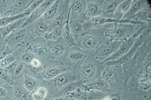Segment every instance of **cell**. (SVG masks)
Returning <instances> with one entry per match:
<instances>
[{
  "label": "cell",
  "instance_id": "6da1fadb",
  "mask_svg": "<svg viewBox=\"0 0 151 100\" xmlns=\"http://www.w3.org/2000/svg\"><path fill=\"white\" fill-rule=\"evenodd\" d=\"M113 27L109 28L104 32L106 42H123L134 35L135 24L116 23Z\"/></svg>",
  "mask_w": 151,
  "mask_h": 100
},
{
  "label": "cell",
  "instance_id": "7a4b0ae2",
  "mask_svg": "<svg viewBox=\"0 0 151 100\" xmlns=\"http://www.w3.org/2000/svg\"><path fill=\"white\" fill-rule=\"evenodd\" d=\"M123 42H105L95 50L93 56L97 60L103 62L119 49Z\"/></svg>",
  "mask_w": 151,
  "mask_h": 100
},
{
  "label": "cell",
  "instance_id": "3957f363",
  "mask_svg": "<svg viewBox=\"0 0 151 100\" xmlns=\"http://www.w3.org/2000/svg\"><path fill=\"white\" fill-rule=\"evenodd\" d=\"M142 32V29H140L139 31L134 33V35L131 36V37L124 41L119 49L117 50L110 57L105 60L103 62V63H107L115 61L124 55L125 54H127L133 46L134 43H135L137 38L141 36Z\"/></svg>",
  "mask_w": 151,
  "mask_h": 100
},
{
  "label": "cell",
  "instance_id": "277c9868",
  "mask_svg": "<svg viewBox=\"0 0 151 100\" xmlns=\"http://www.w3.org/2000/svg\"><path fill=\"white\" fill-rule=\"evenodd\" d=\"M107 23H128L132 24H141L135 21L126 20H122L121 21L116 20L112 18H108L104 17H98L92 18L86 21L84 24V29H88L90 28H95L98 27L100 26L103 25L104 24Z\"/></svg>",
  "mask_w": 151,
  "mask_h": 100
},
{
  "label": "cell",
  "instance_id": "5b68a950",
  "mask_svg": "<svg viewBox=\"0 0 151 100\" xmlns=\"http://www.w3.org/2000/svg\"><path fill=\"white\" fill-rule=\"evenodd\" d=\"M82 86L76 90L75 91L67 95V97H72L79 100H101L105 97L103 92L97 91L85 90Z\"/></svg>",
  "mask_w": 151,
  "mask_h": 100
},
{
  "label": "cell",
  "instance_id": "8992f818",
  "mask_svg": "<svg viewBox=\"0 0 151 100\" xmlns=\"http://www.w3.org/2000/svg\"><path fill=\"white\" fill-rule=\"evenodd\" d=\"M79 75L75 72L65 71L52 79V85L55 88H63L69 84L77 81Z\"/></svg>",
  "mask_w": 151,
  "mask_h": 100
},
{
  "label": "cell",
  "instance_id": "52a82bcc",
  "mask_svg": "<svg viewBox=\"0 0 151 100\" xmlns=\"http://www.w3.org/2000/svg\"><path fill=\"white\" fill-rule=\"evenodd\" d=\"M69 21L81 20L85 15V1L77 0L73 1L69 11Z\"/></svg>",
  "mask_w": 151,
  "mask_h": 100
},
{
  "label": "cell",
  "instance_id": "ba28073f",
  "mask_svg": "<svg viewBox=\"0 0 151 100\" xmlns=\"http://www.w3.org/2000/svg\"><path fill=\"white\" fill-rule=\"evenodd\" d=\"M55 1L53 0H46L43 1V2L41 4L36 10L30 14V15L28 17L25 21L23 23V24L21 26V28L23 29L26 26L29 25L32 23H33L35 21L39 19L40 17L43 15L47 9L52 5Z\"/></svg>",
  "mask_w": 151,
  "mask_h": 100
},
{
  "label": "cell",
  "instance_id": "9c48e42d",
  "mask_svg": "<svg viewBox=\"0 0 151 100\" xmlns=\"http://www.w3.org/2000/svg\"><path fill=\"white\" fill-rule=\"evenodd\" d=\"M144 41V40L143 35H141V36L137 38L135 43H134L133 46L127 54H125L121 58H119V60H117L115 61L108 62V63H106V64H107L109 65L117 66L119 65L123 64L124 63H127L134 57L137 49L142 44Z\"/></svg>",
  "mask_w": 151,
  "mask_h": 100
},
{
  "label": "cell",
  "instance_id": "30bf717a",
  "mask_svg": "<svg viewBox=\"0 0 151 100\" xmlns=\"http://www.w3.org/2000/svg\"><path fill=\"white\" fill-rule=\"evenodd\" d=\"M81 39L79 41L81 44L80 47L88 50H93L97 48L99 44V39L98 36L92 33L84 34L81 36Z\"/></svg>",
  "mask_w": 151,
  "mask_h": 100
},
{
  "label": "cell",
  "instance_id": "8fae6325",
  "mask_svg": "<svg viewBox=\"0 0 151 100\" xmlns=\"http://www.w3.org/2000/svg\"><path fill=\"white\" fill-rule=\"evenodd\" d=\"M32 0H16L13 1L9 11L4 16H13L24 12L32 3Z\"/></svg>",
  "mask_w": 151,
  "mask_h": 100
},
{
  "label": "cell",
  "instance_id": "7c38bea8",
  "mask_svg": "<svg viewBox=\"0 0 151 100\" xmlns=\"http://www.w3.org/2000/svg\"><path fill=\"white\" fill-rule=\"evenodd\" d=\"M122 1H102L101 15L100 17L112 18L117 7Z\"/></svg>",
  "mask_w": 151,
  "mask_h": 100
},
{
  "label": "cell",
  "instance_id": "4fadbf2b",
  "mask_svg": "<svg viewBox=\"0 0 151 100\" xmlns=\"http://www.w3.org/2000/svg\"><path fill=\"white\" fill-rule=\"evenodd\" d=\"M149 4L148 1L145 0H137L132 1L130 7L127 13L124 16L122 20H132L134 16L137 14L145 6Z\"/></svg>",
  "mask_w": 151,
  "mask_h": 100
},
{
  "label": "cell",
  "instance_id": "5bb4252c",
  "mask_svg": "<svg viewBox=\"0 0 151 100\" xmlns=\"http://www.w3.org/2000/svg\"><path fill=\"white\" fill-rule=\"evenodd\" d=\"M101 2L102 1H85V15L90 18L100 17L102 13Z\"/></svg>",
  "mask_w": 151,
  "mask_h": 100
},
{
  "label": "cell",
  "instance_id": "9a60e30c",
  "mask_svg": "<svg viewBox=\"0 0 151 100\" xmlns=\"http://www.w3.org/2000/svg\"><path fill=\"white\" fill-rule=\"evenodd\" d=\"M97 71L96 65L91 62H87L83 65L81 69V75L85 81L95 76Z\"/></svg>",
  "mask_w": 151,
  "mask_h": 100
},
{
  "label": "cell",
  "instance_id": "2e32d148",
  "mask_svg": "<svg viewBox=\"0 0 151 100\" xmlns=\"http://www.w3.org/2000/svg\"><path fill=\"white\" fill-rule=\"evenodd\" d=\"M117 73V66L108 65L102 72L101 78L107 82L112 84L115 81Z\"/></svg>",
  "mask_w": 151,
  "mask_h": 100
},
{
  "label": "cell",
  "instance_id": "e0dca14e",
  "mask_svg": "<svg viewBox=\"0 0 151 100\" xmlns=\"http://www.w3.org/2000/svg\"><path fill=\"white\" fill-rule=\"evenodd\" d=\"M27 17H25L24 18L19 19L16 21L15 22L11 23L10 24H8V25L4 27L0 28V32L1 33L2 37L5 38L7 36H9L10 34L13 32L19 26L23 24V23L25 21Z\"/></svg>",
  "mask_w": 151,
  "mask_h": 100
},
{
  "label": "cell",
  "instance_id": "ac0fdd59",
  "mask_svg": "<svg viewBox=\"0 0 151 100\" xmlns=\"http://www.w3.org/2000/svg\"><path fill=\"white\" fill-rule=\"evenodd\" d=\"M132 2V1L130 0L122 1L117 7L112 19L118 21L122 20L129 10Z\"/></svg>",
  "mask_w": 151,
  "mask_h": 100
},
{
  "label": "cell",
  "instance_id": "d6986e66",
  "mask_svg": "<svg viewBox=\"0 0 151 100\" xmlns=\"http://www.w3.org/2000/svg\"><path fill=\"white\" fill-rule=\"evenodd\" d=\"M82 86L83 89L87 91H102L108 89V84L107 82L100 78L92 83L86 85H83Z\"/></svg>",
  "mask_w": 151,
  "mask_h": 100
},
{
  "label": "cell",
  "instance_id": "ffe728a7",
  "mask_svg": "<svg viewBox=\"0 0 151 100\" xmlns=\"http://www.w3.org/2000/svg\"><path fill=\"white\" fill-rule=\"evenodd\" d=\"M132 20L135 21L137 22L140 23L141 24L144 23L142 21L145 23H149L151 21V7L150 4L142 8L137 14L134 16Z\"/></svg>",
  "mask_w": 151,
  "mask_h": 100
},
{
  "label": "cell",
  "instance_id": "44dd1931",
  "mask_svg": "<svg viewBox=\"0 0 151 100\" xmlns=\"http://www.w3.org/2000/svg\"><path fill=\"white\" fill-rule=\"evenodd\" d=\"M84 21H69V27L70 32L72 33L75 40H77L82 35L84 29Z\"/></svg>",
  "mask_w": 151,
  "mask_h": 100
},
{
  "label": "cell",
  "instance_id": "7402d4cb",
  "mask_svg": "<svg viewBox=\"0 0 151 100\" xmlns=\"http://www.w3.org/2000/svg\"><path fill=\"white\" fill-rule=\"evenodd\" d=\"M64 30L62 33V36L64 37L65 42L70 47L71 46H78V45L76 43L75 39L72 33L70 32L69 27V13L68 14L67 21L64 26Z\"/></svg>",
  "mask_w": 151,
  "mask_h": 100
},
{
  "label": "cell",
  "instance_id": "603a6c76",
  "mask_svg": "<svg viewBox=\"0 0 151 100\" xmlns=\"http://www.w3.org/2000/svg\"><path fill=\"white\" fill-rule=\"evenodd\" d=\"M30 14L26 10L21 14L13 16H3L0 17V28L19 19L29 16Z\"/></svg>",
  "mask_w": 151,
  "mask_h": 100
},
{
  "label": "cell",
  "instance_id": "cb8c5ba5",
  "mask_svg": "<svg viewBox=\"0 0 151 100\" xmlns=\"http://www.w3.org/2000/svg\"><path fill=\"white\" fill-rule=\"evenodd\" d=\"M24 86L25 89L28 92L32 94L39 88V83L35 78L30 76L27 74L23 76Z\"/></svg>",
  "mask_w": 151,
  "mask_h": 100
},
{
  "label": "cell",
  "instance_id": "d4e9b609",
  "mask_svg": "<svg viewBox=\"0 0 151 100\" xmlns=\"http://www.w3.org/2000/svg\"><path fill=\"white\" fill-rule=\"evenodd\" d=\"M64 72H65V70L62 68L50 67L43 71L41 74V77L45 80H52V79L55 78V77Z\"/></svg>",
  "mask_w": 151,
  "mask_h": 100
},
{
  "label": "cell",
  "instance_id": "484cf974",
  "mask_svg": "<svg viewBox=\"0 0 151 100\" xmlns=\"http://www.w3.org/2000/svg\"><path fill=\"white\" fill-rule=\"evenodd\" d=\"M59 1H55L52 5L50 6L45 14H43V18L45 21H52L57 16L59 6Z\"/></svg>",
  "mask_w": 151,
  "mask_h": 100
},
{
  "label": "cell",
  "instance_id": "4316f807",
  "mask_svg": "<svg viewBox=\"0 0 151 100\" xmlns=\"http://www.w3.org/2000/svg\"><path fill=\"white\" fill-rule=\"evenodd\" d=\"M68 16H66L64 13H61L57 16L52 23L48 25V32L50 33L53 30L58 28H64L65 22L67 21Z\"/></svg>",
  "mask_w": 151,
  "mask_h": 100
},
{
  "label": "cell",
  "instance_id": "83f0119b",
  "mask_svg": "<svg viewBox=\"0 0 151 100\" xmlns=\"http://www.w3.org/2000/svg\"><path fill=\"white\" fill-rule=\"evenodd\" d=\"M85 82L86 81L85 80H82L69 84L64 87H63V89L60 92V95L67 96L69 95V94L75 91L76 90H77L80 87L84 85V84Z\"/></svg>",
  "mask_w": 151,
  "mask_h": 100
},
{
  "label": "cell",
  "instance_id": "f1b7e54d",
  "mask_svg": "<svg viewBox=\"0 0 151 100\" xmlns=\"http://www.w3.org/2000/svg\"><path fill=\"white\" fill-rule=\"evenodd\" d=\"M25 89L16 86L13 89V95L17 100H28L29 94Z\"/></svg>",
  "mask_w": 151,
  "mask_h": 100
},
{
  "label": "cell",
  "instance_id": "f546056e",
  "mask_svg": "<svg viewBox=\"0 0 151 100\" xmlns=\"http://www.w3.org/2000/svg\"><path fill=\"white\" fill-rule=\"evenodd\" d=\"M48 25L45 23L40 22L36 24L33 29V32L35 36L38 37L45 36L48 32Z\"/></svg>",
  "mask_w": 151,
  "mask_h": 100
},
{
  "label": "cell",
  "instance_id": "4dcf8cb0",
  "mask_svg": "<svg viewBox=\"0 0 151 100\" xmlns=\"http://www.w3.org/2000/svg\"><path fill=\"white\" fill-rule=\"evenodd\" d=\"M87 57L86 53L81 51H71L68 54V58L73 62L80 61Z\"/></svg>",
  "mask_w": 151,
  "mask_h": 100
},
{
  "label": "cell",
  "instance_id": "1f68e13d",
  "mask_svg": "<svg viewBox=\"0 0 151 100\" xmlns=\"http://www.w3.org/2000/svg\"><path fill=\"white\" fill-rule=\"evenodd\" d=\"M48 94V90L43 87H40L32 94L34 100H45Z\"/></svg>",
  "mask_w": 151,
  "mask_h": 100
},
{
  "label": "cell",
  "instance_id": "d6a6232c",
  "mask_svg": "<svg viewBox=\"0 0 151 100\" xmlns=\"http://www.w3.org/2000/svg\"><path fill=\"white\" fill-rule=\"evenodd\" d=\"M63 28H58L53 30L50 32L48 33L45 35L47 40L57 41L60 39L62 36Z\"/></svg>",
  "mask_w": 151,
  "mask_h": 100
},
{
  "label": "cell",
  "instance_id": "836d02e7",
  "mask_svg": "<svg viewBox=\"0 0 151 100\" xmlns=\"http://www.w3.org/2000/svg\"><path fill=\"white\" fill-rule=\"evenodd\" d=\"M16 56L13 54L0 58V68H4L15 61Z\"/></svg>",
  "mask_w": 151,
  "mask_h": 100
},
{
  "label": "cell",
  "instance_id": "e575fe53",
  "mask_svg": "<svg viewBox=\"0 0 151 100\" xmlns=\"http://www.w3.org/2000/svg\"><path fill=\"white\" fill-rule=\"evenodd\" d=\"M66 47L63 44H58L52 48V52L54 56L60 57L63 55L66 51Z\"/></svg>",
  "mask_w": 151,
  "mask_h": 100
},
{
  "label": "cell",
  "instance_id": "d590c367",
  "mask_svg": "<svg viewBox=\"0 0 151 100\" xmlns=\"http://www.w3.org/2000/svg\"><path fill=\"white\" fill-rule=\"evenodd\" d=\"M29 66L35 71L38 72L40 71H41L42 70L41 61L40 60L36 57L34 58L31 61L30 63L29 64Z\"/></svg>",
  "mask_w": 151,
  "mask_h": 100
},
{
  "label": "cell",
  "instance_id": "8d00e7d4",
  "mask_svg": "<svg viewBox=\"0 0 151 100\" xmlns=\"http://www.w3.org/2000/svg\"><path fill=\"white\" fill-rule=\"evenodd\" d=\"M23 36H24V34L22 31H18L15 32V33L12 34L11 36H10L8 40L10 42L14 43L20 42L22 40Z\"/></svg>",
  "mask_w": 151,
  "mask_h": 100
},
{
  "label": "cell",
  "instance_id": "74e56055",
  "mask_svg": "<svg viewBox=\"0 0 151 100\" xmlns=\"http://www.w3.org/2000/svg\"><path fill=\"white\" fill-rule=\"evenodd\" d=\"M13 2V1L0 0V13L5 11L6 14L10 8Z\"/></svg>",
  "mask_w": 151,
  "mask_h": 100
},
{
  "label": "cell",
  "instance_id": "f35d334b",
  "mask_svg": "<svg viewBox=\"0 0 151 100\" xmlns=\"http://www.w3.org/2000/svg\"><path fill=\"white\" fill-rule=\"evenodd\" d=\"M36 57L31 51H26L21 55V59L24 63L30 64L31 61Z\"/></svg>",
  "mask_w": 151,
  "mask_h": 100
},
{
  "label": "cell",
  "instance_id": "ab89813d",
  "mask_svg": "<svg viewBox=\"0 0 151 100\" xmlns=\"http://www.w3.org/2000/svg\"><path fill=\"white\" fill-rule=\"evenodd\" d=\"M34 50L35 52L37 53V54L43 57H46L49 52L47 48L45 45H40L35 47L34 48Z\"/></svg>",
  "mask_w": 151,
  "mask_h": 100
},
{
  "label": "cell",
  "instance_id": "60d3db41",
  "mask_svg": "<svg viewBox=\"0 0 151 100\" xmlns=\"http://www.w3.org/2000/svg\"><path fill=\"white\" fill-rule=\"evenodd\" d=\"M139 85L141 89L147 91L151 88V79L150 77L142 78L139 81Z\"/></svg>",
  "mask_w": 151,
  "mask_h": 100
},
{
  "label": "cell",
  "instance_id": "b9f144b4",
  "mask_svg": "<svg viewBox=\"0 0 151 100\" xmlns=\"http://www.w3.org/2000/svg\"><path fill=\"white\" fill-rule=\"evenodd\" d=\"M43 1L42 0L33 1L30 5L29 6V7L26 9V11L28 12L30 15L31 13H32L33 12L36 10V9L40 7V6L41 5V4L43 2Z\"/></svg>",
  "mask_w": 151,
  "mask_h": 100
},
{
  "label": "cell",
  "instance_id": "7bdbcfd3",
  "mask_svg": "<svg viewBox=\"0 0 151 100\" xmlns=\"http://www.w3.org/2000/svg\"><path fill=\"white\" fill-rule=\"evenodd\" d=\"M17 62L15 61L9 65L8 66L3 68L6 73H7L9 76H13L15 71L16 68L17 66Z\"/></svg>",
  "mask_w": 151,
  "mask_h": 100
},
{
  "label": "cell",
  "instance_id": "ee69618b",
  "mask_svg": "<svg viewBox=\"0 0 151 100\" xmlns=\"http://www.w3.org/2000/svg\"><path fill=\"white\" fill-rule=\"evenodd\" d=\"M0 79L7 82H12V80L11 79L10 76H9L7 73H6L3 68H0Z\"/></svg>",
  "mask_w": 151,
  "mask_h": 100
},
{
  "label": "cell",
  "instance_id": "f6af8a7d",
  "mask_svg": "<svg viewBox=\"0 0 151 100\" xmlns=\"http://www.w3.org/2000/svg\"><path fill=\"white\" fill-rule=\"evenodd\" d=\"M24 66H25V64L24 62H21V63H18L17 66L16 68L15 71L14 72V76H17L20 74L23 70L24 69Z\"/></svg>",
  "mask_w": 151,
  "mask_h": 100
},
{
  "label": "cell",
  "instance_id": "bcb514c9",
  "mask_svg": "<svg viewBox=\"0 0 151 100\" xmlns=\"http://www.w3.org/2000/svg\"><path fill=\"white\" fill-rule=\"evenodd\" d=\"M7 92L6 90L2 86H0V98L5 97L7 95Z\"/></svg>",
  "mask_w": 151,
  "mask_h": 100
},
{
  "label": "cell",
  "instance_id": "7dc6e473",
  "mask_svg": "<svg viewBox=\"0 0 151 100\" xmlns=\"http://www.w3.org/2000/svg\"><path fill=\"white\" fill-rule=\"evenodd\" d=\"M53 100H79L77 99H76L73 98L72 97H66L65 98H55V99H53Z\"/></svg>",
  "mask_w": 151,
  "mask_h": 100
},
{
  "label": "cell",
  "instance_id": "c3c4849f",
  "mask_svg": "<svg viewBox=\"0 0 151 100\" xmlns=\"http://www.w3.org/2000/svg\"><path fill=\"white\" fill-rule=\"evenodd\" d=\"M109 98L110 100H119V96L116 95H112Z\"/></svg>",
  "mask_w": 151,
  "mask_h": 100
},
{
  "label": "cell",
  "instance_id": "681fc988",
  "mask_svg": "<svg viewBox=\"0 0 151 100\" xmlns=\"http://www.w3.org/2000/svg\"><path fill=\"white\" fill-rule=\"evenodd\" d=\"M100 100H110L109 97H105Z\"/></svg>",
  "mask_w": 151,
  "mask_h": 100
},
{
  "label": "cell",
  "instance_id": "f907efd6",
  "mask_svg": "<svg viewBox=\"0 0 151 100\" xmlns=\"http://www.w3.org/2000/svg\"><path fill=\"white\" fill-rule=\"evenodd\" d=\"M3 84V82L2 81V80L0 79V86H2V85Z\"/></svg>",
  "mask_w": 151,
  "mask_h": 100
}]
</instances>
